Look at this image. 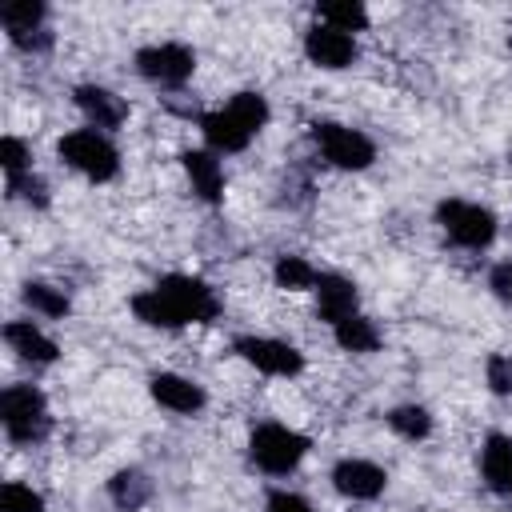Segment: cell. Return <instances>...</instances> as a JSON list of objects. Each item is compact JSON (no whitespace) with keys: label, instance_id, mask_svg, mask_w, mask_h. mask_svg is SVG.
<instances>
[{"label":"cell","instance_id":"obj_12","mask_svg":"<svg viewBox=\"0 0 512 512\" xmlns=\"http://www.w3.org/2000/svg\"><path fill=\"white\" fill-rule=\"evenodd\" d=\"M148 396H152L160 408L176 412V416H196V412H204V404H208L204 384H196V380L184 376V372H152V376H148Z\"/></svg>","mask_w":512,"mask_h":512},{"label":"cell","instance_id":"obj_4","mask_svg":"<svg viewBox=\"0 0 512 512\" xmlns=\"http://www.w3.org/2000/svg\"><path fill=\"white\" fill-rule=\"evenodd\" d=\"M308 448H312V440H308L304 432L280 424V420H264V424H256V428L248 432V460H252L260 472H268V476H288V472H296L300 460L308 456Z\"/></svg>","mask_w":512,"mask_h":512},{"label":"cell","instance_id":"obj_13","mask_svg":"<svg viewBox=\"0 0 512 512\" xmlns=\"http://www.w3.org/2000/svg\"><path fill=\"white\" fill-rule=\"evenodd\" d=\"M332 488L348 500H376L388 488V472L376 460L364 456H344L332 464Z\"/></svg>","mask_w":512,"mask_h":512},{"label":"cell","instance_id":"obj_8","mask_svg":"<svg viewBox=\"0 0 512 512\" xmlns=\"http://www.w3.org/2000/svg\"><path fill=\"white\" fill-rule=\"evenodd\" d=\"M136 72L156 84V88H180L192 80L196 72V52L180 40H160V44H144L136 52Z\"/></svg>","mask_w":512,"mask_h":512},{"label":"cell","instance_id":"obj_7","mask_svg":"<svg viewBox=\"0 0 512 512\" xmlns=\"http://www.w3.org/2000/svg\"><path fill=\"white\" fill-rule=\"evenodd\" d=\"M312 144H316V152H320L332 168H340V172H364V168H372V160H376L372 136H364V132L352 128V124H340V120H316V124H312Z\"/></svg>","mask_w":512,"mask_h":512},{"label":"cell","instance_id":"obj_2","mask_svg":"<svg viewBox=\"0 0 512 512\" xmlns=\"http://www.w3.org/2000/svg\"><path fill=\"white\" fill-rule=\"evenodd\" d=\"M268 124V100L260 92H236L224 108L216 112H204L200 116V132H204V144L216 152V156H228V152H244L252 144V136Z\"/></svg>","mask_w":512,"mask_h":512},{"label":"cell","instance_id":"obj_23","mask_svg":"<svg viewBox=\"0 0 512 512\" xmlns=\"http://www.w3.org/2000/svg\"><path fill=\"white\" fill-rule=\"evenodd\" d=\"M272 280H276L280 288H288V292H312L316 280H320V272H316L312 260L284 252V256H276V264H272Z\"/></svg>","mask_w":512,"mask_h":512},{"label":"cell","instance_id":"obj_20","mask_svg":"<svg viewBox=\"0 0 512 512\" xmlns=\"http://www.w3.org/2000/svg\"><path fill=\"white\" fill-rule=\"evenodd\" d=\"M312 16H316V24H328V28L348 32V36L368 28V8L360 0H324L312 8Z\"/></svg>","mask_w":512,"mask_h":512},{"label":"cell","instance_id":"obj_5","mask_svg":"<svg viewBox=\"0 0 512 512\" xmlns=\"http://www.w3.org/2000/svg\"><path fill=\"white\" fill-rule=\"evenodd\" d=\"M0 424H4V436L12 444L44 440L52 428V412H48L44 392L36 384H8L0 392Z\"/></svg>","mask_w":512,"mask_h":512},{"label":"cell","instance_id":"obj_27","mask_svg":"<svg viewBox=\"0 0 512 512\" xmlns=\"http://www.w3.org/2000/svg\"><path fill=\"white\" fill-rule=\"evenodd\" d=\"M484 384L496 396H512V352H492L484 360Z\"/></svg>","mask_w":512,"mask_h":512},{"label":"cell","instance_id":"obj_11","mask_svg":"<svg viewBox=\"0 0 512 512\" xmlns=\"http://www.w3.org/2000/svg\"><path fill=\"white\" fill-rule=\"evenodd\" d=\"M304 56H308V64H316L324 72H340V68H352V60L360 56V44L348 32H336L328 24H312L304 32Z\"/></svg>","mask_w":512,"mask_h":512},{"label":"cell","instance_id":"obj_25","mask_svg":"<svg viewBox=\"0 0 512 512\" xmlns=\"http://www.w3.org/2000/svg\"><path fill=\"white\" fill-rule=\"evenodd\" d=\"M0 512H44V496L32 484L8 480L0 484Z\"/></svg>","mask_w":512,"mask_h":512},{"label":"cell","instance_id":"obj_18","mask_svg":"<svg viewBox=\"0 0 512 512\" xmlns=\"http://www.w3.org/2000/svg\"><path fill=\"white\" fill-rule=\"evenodd\" d=\"M480 476L496 496H512V436L488 432L480 444Z\"/></svg>","mask_w":512,"mask_h":512},{"label":"cell","instance_id":"obj_3","mask_svg":"<svg viewBox=\"0 0 512 512\" xmlns=\"http://www.w3.org/2000/svg\"><path fill=\"white\" fill-rule=\"evenodd\" d=\"M56 152H60V160H64L72 172H80V176L92 180V184H108V180L120 176V152H116L112 136L100 132V128H88V124H84V128L64 132L60 144H56Z\"/></svg>","mask_w":512,"mask_h":512},{"label":"cell","instance_id":"obj_26","mask_svg":"<svg viewBox=\"0 0 512 512\" xmlns=\"http://www.w3.org/2000/svg\"><path fill=\"white\" fill-rule=\"evenodd\" d=\"M0 164H4V176H24L32 172V148L20 140V136H4L0 140Z\"/></svg>","mask_w":512,"mask_h":512},{"label":"cell","instance_id":"obj_16","mask_svg":"<svg viewBox=\"0 0 512 512\" xmlns=\"http://www.w3.org/2000/svg\"><path fill=\"white\" fill-rule=\"evenodd\" d=\"M4 340H8V348H12L24 364L44 368V364H56V360H60V344H56L36 320H8V324H4Z\"/></svg>","mask_w":512,"mask_h":512},{"label":"cell","instance_id":"obj_6","mask_svg":"<svg viewBox=\"0 0 512 512\" xmlns=\"http://www.w3.org/2000/svg\"><path fill=\"white\" fill-rule=\"evenodd\" d=\"M436 224L456 248H468V252H480L496 240V212L464 196H444L436 204Z\"/></svg>","mask_w":512,"mask_h":512},{"label":"cell","instance_id":"obj_15","mask_svg":"<svg viewBox=\"0 0 512 512\" xmlns=\"http://www.w3.org/2000/svg\"><path fill=\"white\" fill-rule=\"evenodd\" d=\"M312 296H316V316H320L324 324H340V320H348V316L360 312V308H356V304H360V292H356V284H352L348 276H340V272H320Z\"/></svg>","mask_w":512,"mask_h":512},{"label":"cell","instance_id":"obj_28","mask_svg":"<svg viewBox=\"0 0 512 512\" xmlns=\"http://www.w3.org/2000/svg\"><path fill=\"white\" fill-rule=\"evenodd\" d=\"M8 196L44 208V204H48V184H44L36 172H24V176H12V180H8Z\"/></svg>","mask_w":512,"mask_h":512},{"label":"cell","instance_id":"obj_29","mask_svg":"<svg viewBox=\"0 0 512 512\" xmlns=\"http://www.w3.org/2000/svg\"><path fill=\"white\" fill-rule=\"evenodd\" d=\"M264 512H316L300 492H288V488H272L264 496Z\"/></svg>","mask_w":512,"mask_h":512},{"label":"cell","instance_id":"obj_19","mask_svg":"<svg viewBox=\"0 0 512 512\" xmlns=\"http://www.w3.org/2000/svg\"><path fill=\"white\" fill-rule=\"evenodd\" d=\"M108 500H112L120 512L144 508V504L152 500V480H148V472H140V468H120V472H112V476H108Z\"/></svg>","mask_w":512,"mask_h":512},{"label":"cell","instance_id":"obj_10","mask_svg":"<svg viewBox=\"0 0 512 512\" xmlns=\"http://www.w3.org/2000/svg\"><path fill=\"white\" fill-rule=\"evenodd\" d=\"M44 20H48V4H40V0H8L0 8V24H4L8 40L24 52H40L52 44V36L44 32Z\"/></svg>","mask_w":512,"mask_h":512},{"label":"cell","instance_id":"obj_21","mask_svg":"<svg viewBox=\"0 0 512 512\" xmlns=\"http://www.w3.org/2000/svg\"><path fill=\"white\" fill-rule=\"evenodd\" d=\"M332 340L344 348V352H376L380 348V328H376V320H368L364 312H356V316H348V320H340V324H332Z\"/></svg>","mask_w":512,"mask_h":512},{"label":"cell","instance_id":"obj_22","mask_svg":"<svg viewBox=\"0 0 512 512\" xmlns=\"http://www.w3.org/2000/svg\"><path fill=\"white\" fill-rule=\"evenodd\" d=\"M20 296H24V304H28L36 316H48V320H60V316L72 312L68 292L56 288V284H44V280H28V284L20 288Z\"/></svg>","mask_w":512,"mask_h":512},{"label":"cell","instance_id":"obj_14","mask_svg":"<svg viewBox=\"0 0 512 512\" xmlns=\"http://www.w3.org/2000/svg\"><path fill=\"white\" fill-rule=\"evenodd\" d=\"M72 100H76V108L84 112L88 128L112 132V128H120V124L128 120V104H124V96H116V92L104 88V84H80V88L72 92Z\"/></svg>","mask_w":512,"mask_h":512},{"label":"cell","instance_id":"obj_24","mask_svg":"<svg viewBox=\"0 0 512 512\" xmlns=\"http://www.w3.org/2000/svg\"><path fill=\"white\" fill-rule=\"evenodd\" d=\"M388 428L404 440H424L432 432V412L424 404H396L388 412Z\"/></svg>","mask_w":512,"mask_h":512},{"label":"cell","instance_id":"obj_30","mask_svg":"<svg viewBox=\"0 0 512 512\" xmlns=\"http://www.w3.org/2000/svg\"><path fill=\"white\" fill-rule=\"evenodd\" d=\"M488 292H492L500 304L512 308V260H500V264L488 268Z\"/></svg>","mask_w":512,"mask_h":512},{"label":"cell","instance_id":"obj_9","mask_svg":"<svg viewBox=\"0 0 512 512\" xmlns=\"http://www.w3.org/2000/svg\"><path fill=\"white\" fill-rule=\"evenodd\" d=\"M232 352L264 376H300L304 372V352L280 336H252L248 332V336H236Z\"/></svg>","mask_w":512,"mask_h":512},{"label":"cell","instance_id":"obj_17","mask_svg":"<svg viewBox=\"0 0 512 512\" xmlns=\"http://www.w3.org/2000/svg\"><path fill=\"white\" fill-rule=\"evenodd\" d=\"M180 164H184V176H188V184H192V192L200 200L216 204L224 196V164H220V156L212 148H188L180 156Z\"/></svg>","mask_w":512,"mask_h":512},{"label":"cell","instance_id":"obj_1","mask_svg":"<svg viewBox=\"0 0 512 512\" xmlns=\"http://www.w3.org/2000/svg\"><path fill=\"white\" fill-rule=\"evenodd\" d=\"M132 316L148 328H164V332H176V328H188V324H208L220 316V296L208 280L200 276H188V272H168L160 276L152 288L136 292L128 300Z\"/></svg>","mask_w":512,"mask_h":512}]
</instances>
